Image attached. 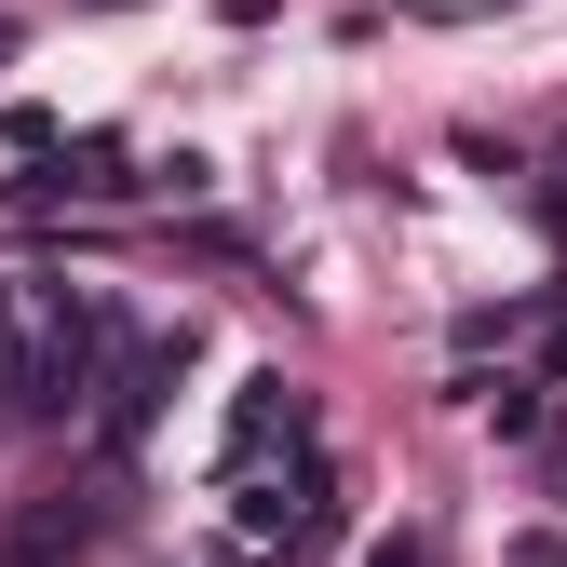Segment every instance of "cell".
I'll return each instance as SVG.
<instances>
[{
	"label": "cell",
	"mask_w": 567,
	"mask_h": 567,
	"mask_svg": "<svg viewBox=\"0 0 567 567\" xmlns=\"http://www.w3.org/2000/svg\"><path fill=\"white\" fill-rule=\"evenodd\" d=\"M95 351H109V311H95V298H41V311H28V338L0 351V392H14L28 419H82Z\"/></svg>",
	"instance_id": "obj_1"
},
{
	"label": "cell",
	"mask_w": 567,
	"mask_h": 567,
	"mask_svg": "<svg viewBox=\"0 0 567 567\" xmlns=\"http://www.w3.org/2000/svg\"><path fill=\"white\" fill-rule=\"evenodd\" d=\"M230 527H244V567H311L338 527H351V501H338V473L324 460H298V473H244V501H230Z\"/></svg>",
	"instance_id": "obj_2"
},
{
	"label": "cell",
	"mask_w": 567,
	"mask_h": 567,
	"mask_svg": "<svg viewBox=\"0 0 567 567\" xmlns=\"http://www.w3.org/2000/svg\"><path fill=\"white\" fill-rule=\"evenodd\" d=\"M284 446H311V405H298L284 365H257V379L230 392V446H217V460H230V486H244V473H270Z\"/></svg>",
	"instance_id": "obj_3"
},
{
	"label": "cell",
	"mask_w": 567,
	"mask_h": 567,
	"mask_svg": "<svg viewBox=\"0 0 567 567\" xmlns=\"http://www.w3.org/2000/svg\"><path fill=\"white\" fill-rule=\"evenodd\" d=\"M122 189H150L122 135H82V150H54L41 176H14V203H122Z\"/></svg>",
	"instance_id": "obj_4"
},
{
	"label": "cell",
	"mask_w": 567,
	"mask_h": 567,
	"mask_svg": "<svg viewBox=\"0 0 567 567\" xmlns=\"http://www.w3.org/2000/svg\"><path fill=\"white\" fill-rule=\"evenodd\" d=\"M486 419H501V433H540V379H486Z\"/></svg>",
	"instance_id": "obj_5"
},
{
	"label": "cell",
	"mask_w": 567,
	"mask_h": 567,
	"mask_svg": "<svg viewBox=\"0 0 567 567\" xmlns=\"http://www.w3.org/2000/svg\"><path fill=\"white\" fill-rule=\"evenodd\" d=\"M514 567H567V527H527V540H514Z\"/></svg>",
	"instance_id": "obj_6"
},
{
	"label": "cell",
	"mask_w": 567,
	"mask_h": 567,
	"mask_svg": "<svg viewBox=\"0 0 567 567\" xmlns=\"http://www.w3.org/2000/svg\"><path fill=\"white\" fill-rule=\"evenodd\" d=\"M0 68H14V28H0Z\"/></svg>",
	"instance_id": "obj_7"
}]
</instances>
